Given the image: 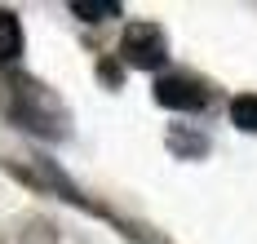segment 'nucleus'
Instances as JSON below:
<instances>
[{
	"mask_svg": "<svg viewBox=\"0 0 257 244\" xmlns=\"http://www.w3.org/2000/svg\"><path fill=\"white\" fill-rule=\"evenodd\" d=\"M0 102H5L14 125H23L27 134H36V138H67L71 134V111L62 107V98L49 84H40L36 76L5 71L0 76Z\"/></svg>",
	"mask_w": 257,
	"mask_h": 244,
	"instance_id": "f257e3e1",
	"label": "nucleus"
},
{
	"mask_svg": "<svg viewBox=\"0 0 257 244\" xmlns=\"http://www.w3.org/2000/svg\"><path fill=\"white\" fill-rule=\"evenodd\" d=\"M120 58L128 67H138V71H155L169 58V40H164V31L155 23H128L124 36H120Z\"/></svg>",
	"mask_w": 257,
	"mask_h": 244,
	"instance_id": "f03ea898",
	"label": "nucleus"
},
{
	"mask_svg": "<svg viewBox=\"0 0 257 244\" xmlns=\"http://www.w3.org/2000/svg\"><path fill=\"white\" fill-rule=\"evenodd\" d=\"M155 102L169 111H204L208 107V89L191 76H160L155 80Z\"/></svg>",
	"mask_w": 257,
	"mask_h": 244,
	"instance_id": "7ed1b4c3",
	"label": "nucleus"
},
{
	"mask_svg": "<svg viewBox=\"0 0 257 244\" xmlns=\"http://www.w3.org/2000/svg\"><path fill=\"white\" fill-rule=\"evenodd\" d=\"M18 58H23V23H18L14 9L0 5V67H9Z\"/></svg>",
	"mask_w": 257,
	"mask_h": 244,
	"instance_id": "20e7f679",
	"label": "nucleus"
},
{
	"mask_svg": "<svg viewBox=\"0 0 257 244\" xmlns=\"http://www.w3.org/2000/svg\"><path fill=\"white\" fill-rule=\"evenodd\" d=\"M71 14L84 18V23H106V18H120L124 9L115 0H71Z\"/></svg>",
	"mask_w": 257,
	"mask_h": 244,
	"instance_id": "39448f33",
	"label": "nucleus"
},
{
	"mask_svg": "<svg viewBox=\"0 0 257 244\" xmlns=\"http://www.w3.org/2000/svg\"><path fill=\"white\" fill-rule=\"evenodd\" d=\"M231 120H235V129H244V134H257V93H244V98H235V102H231Z\"/></svg>",
	"mask_w": 257,
	"mask_h": 244,
	"instance_id": "423d86ee",
	"label": "nucleus"
}]
</instances>
